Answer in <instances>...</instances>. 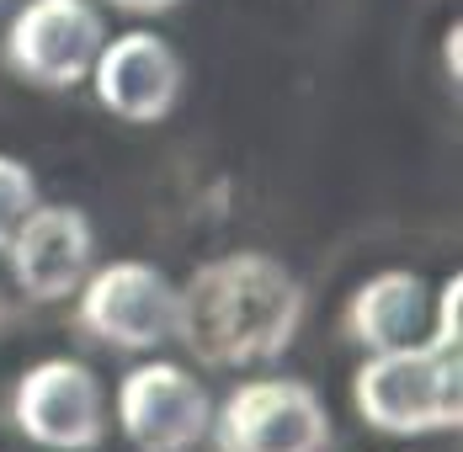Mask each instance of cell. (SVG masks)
I'll list each match as a JSON object with an SVG mask.
<instances>
[{"label":"cell","mask_w":463,"mask_h":452,"mask_svg":"<svg viewBox=\"0 0 463 452\" xmlns=\"http://www.w3.org/2000/svg\"><path fill=\"white\" fill-rule=\"evenodd\" d=\"M304 325V287L278 256L230 250L186 277L176 293V335L208 367L278 362Z\"/></svg>","instance_id":"1"},{"label":"cell","mask_w":463,"mask_h":452,"mask_svg":"<svg viewBox=\"0 0 463 452\" xmlns=\"http://www.w3.org/2000/svg\"><path fill=\"white\" fill-rule=\"evenodd\" d=\"M357 415L389 437H431L463 420L458 357L416 346V352H378L352 372Z\"/></svg>","instance_id":"2"},{"label":"cell","mask_w":463,"mask_h":452,"mask_svg":"<svg viewBox=\"0 0 463 452\" xmlns=\"http://www.w3.org/2000/svg\"><path fill=\"white\" fill-rule=\"evenodd\" d=\"M75 325L118 352H155L176 335V282L155 261H107L80 282Z\"/></svg>","instance_id":"3"},{"label":"cell","mask_w":463,"mask_h":452,"mask_svg":"<svg viewBox=\"0 0 463 452\" xmlns=\"http://www.w3.org/2000/svg\"><path fill=\"white\" fill-rule=\"evenodd\" d=\"M208 437L219 452H325L330 415L298 378H250L213 410Z\"/></svg>","instance_id":"4"},{"label":"cell","mask_w":463,"mask_h":452,"mask_svg":"<svg viewBox=\"0 0 463 452\" xmlns=\"http://www.w3.org/2000/svg\"><path fill=\"white\" fill-rule=\"evenodd\" d=\"M101 43H107V27L91 0H27L5 27L0 59L33 86L70 90L91 80Z\"/></svg>","instance_id":"5"},{"label":"cell","mask_w":463,"mask_h":452,"mask_svg":"<svg viewBox=\"0 0 463 452\" xmlns=\"http://www.w3.org/2000/svg\"><path fill=\"white\" fill-rule=\"evenodd\" d=\"M11 420L27 442L48 452H91L101 447V431H107L101 383L75 357L33 362L11 389Z\"/></svg>","instance_id":"6"},{"label":"cell","mask_w":463,"mask_h":452,"mask_svg":"<svg viewBox=\"0 0 463 452\" xmlns=\"http://www.w3.org/2000/svg\"><path fill=\"white\" fill-rule=\"evenodd\" d=\"M118 426L134 452H197L213 426L208 389L176 362H139L118 383Z\"/></svg>","instance_id":"7"},{"label":"cell","mask_w":463,"mask_h":452,"mask_svg":"<svg viewBox=\"0 0 463 452\" xmlns=\"http://www.w3.org/2000/svg\"><path fill=\"white\" fill-rule=\"evenodd\" d=\"M11 282L33 298V304H59L70 293H80V282L91 277L96 261V234L91 219L75 202H38L22 229L5 245Z\"/></svg>","instance_id":"8"},{"label":"cell","mask_w":463,"mask_h":452,"mask_svg":"<svg viewBox=\"0 0 463 452\" xmlns=\"http://www.w3.org/2000/svg\"><path fill=\"white\" fill-rule=\"evenodd\" d=\"M96 101L123 123H160L182 101V59L160 33H123L91 64Z\"/></svg>","instance_id":"9"},{"label":"cell","mask_w":463,"mask_h":452,"mask_svg":"<svg viewBox=\"0 0 463 452\" xmlns=\"http://www.w3.org/2000/svg\"><path fill=\"white\" fill-rule=\"evenodd\" d=\"M346 335L378 357V352H416L431 346L437 335V315H431V282L420 271H378L368 277L352 304H346Z\"/></svg>","instance_id":"10"},{"label":"cell","mask_w":463,"mask_h":452,"mask_svg":"<svg viewBox=\"0 0 463 452\" xmlns=\"http://www.w3.org/2000/svg\"><path fill=\"white\" fill-rule=\"evenodd\" d=\"M38 208V181L22 160L0 155V250L11 245V234L22 229V219Z\"/></svg>","instance_id":"11"},{"label":"cell","mask_w":463,"mask_h":452,"mask_svg":"<svg viewBox=\"0 0 463 452\" xmlns=\"http://www.w3.org/2000/svg\"><path fill=\"white\" fill-rule=\"evenodd\" d=\"M458 298H463V282L458 277H448L442 282V293H437V335H431V346L437 352H448V357H458V335H463V319H458Z\"/></svg>","instance_id":"12"},{"label":"cell","mask_w":463,"mask_h":452,"mask_svg":"<svg viewBox=\"0 0 463 452\" xmlns=\"http://www.w3.org/2000/svg\"><path fill=\"white\" fill-rule=\"evenodd\" d=\"M118 11H134V16H165V11H176L182 0H112Z\"/></svg>","instance_id":"13"},{"label":"cell","mask_w":463,"mask_h":452,"mask_svg":"<svg viewBox=\"0 0 463 452\" xmlns=\"http://www.w3.org/2000/svg\"><path fill=\"white\" fill-rule=\"evenodd\" d=\"M0 319H5V293H0Z\"/></svg>","instance_id":"14"},{"label":"cell","mask_w":463,"mask_h":452,"mask_svg":"<svg viewBox=\"0 0 463 452\" xmlns=\"http://www.w3.org/2000/svg\"><path fill=\"white\" fill-rule=\"evenodd\" d=\"M0 16H5V0H0Z\"/></svg>","instance_id":"15"}]
</instances>
